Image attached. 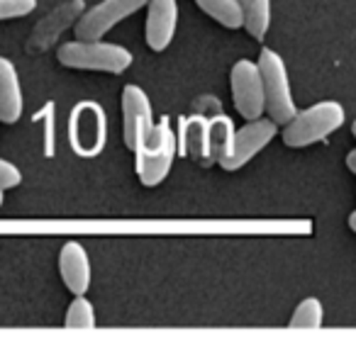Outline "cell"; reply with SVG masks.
<instances>
[{"label": "cell", "instance_id": "3957f363", "mask_svg": "<svg viewBox=\"0 0 356 348\" xmlns=\"http://www.w3.org/2000/svg\"><path fill=\"white\" fill-rule=\"evenodd\" d=\"M137 158V176L147 188L163 183V178L171 173L173 158H176V134L166 119L152 129L147 139L134 151Z\"/></svg>", "mask_w": 356, "mask_h": 348}, {"label": "cell", "instance_id": "603a6c76", "mask_svg": "<svg viewBox=\"0 0 356 348\" xmlns=\"http://www.w3.org/2000/svg\"><path fill=\"white\" fill-rule=\"evenodd\" d=\"M3 202H6V190H0V207H3Z\"/></svg>", "mask_w": 356, "mask_h": 348}, {"label": "cell", "instance_id": "7402d4cb", "mask_svg": "<svg viewBox=\"0 0 356 348\" xmlns=\"http://www.w3.org/2000/svg\"><path fill=\"white\" fill-rule=\"evenodd\" d=\"M349 229H351V231H354V234H356V210H354V212H351V215H349Z\"/></svg>", "mask_w": 356, "mask_h": 348}, {"label": "cell", "instance_id": "5b68a950", "mask_svg": "<svg viewBox=\"0 0 356 348\" xmlns=\"http://www.w3.org/2000/svg\"><path fill=\"white\" fill-rule=\"evenodd\" d=\"M71 149L79 156H98L108 139V119L98 103H79L69 119Z\"/></svg>", "mask_w": 356, "mask_h": 348}, {"label": "cell", "instance_id": "8992f818", "mask_svg": "<svg viewBox=\"0 0 356 348\" xmlns=\"http://www.w3.org/2000/svg\"><path fill=\"white\" fill-rule=\"evenodd\" d=\"M229 88H232L234 108L244 119L264 117V113H266V93H264V78L259 61L239 59L232 66V74H229Z\"/></svg>", "mask_w": 356, "mask_h": 348}, {"label": "cell", "instance_id": "ba28073f", "mask_svg": "<svg viewBox=\"0 0 356 348\" xmlns=\"http://www.w3.org/2000/svg\"><path fill=\"white\" fill-rule=\"evenodd\" d=\"M278 134V122H273L271 117H257L247 119L242 129H237L234 134L232 151L227 154L220 166L225 171H239L242 166H247L257 154H261L266 149V144L273 142V137Z\"/></svg>", "mask_w": 356, "mask_h": 348}, {"label": "cell", "instance_id": "d6986e66", "mask_svg": "<svg viewBox=\"0 0 356 348\" xmlns=\"http://www.w3.org/2000/svg\"><path fill=\"white\" fill-rule=\"evenodd\" d=\"M37 8V0H0V20L25 17Z\"/></svg>", "mask_w": 356, "mask_h": 348}, {"label": "cell", "instance_id": "7c38bea8", "mask_svg": "<svg viewBox=\"0 0 356 348\" xmlns=\"http://www.w3.org/2000/svg\"><path fill=\"white\" fill-rule=\"evenodd\" d=\"M25 98H22V85L17 69L10 59L0 56V122L15 124L22 117Z\"/></svg>", "mask_w": 356, "mask_h": 348}, {"label": "cell", "instance_id": "44dd1931", "mask_svg": "<svg viewBox=\"0 0 356 348\" xmlns=\"http://www.w3.org/2000/svg\"><path fill=\"white\" fill-rule=\"evenodd\" d=\"M346 168L356 176V149H351V151L346 154Z\"/></svg>", "mask_w": 356, "mask_h": 348}, {"label": "cell", "instance_id": "4fadbf2b", "mask_svg": "<svg viewBox=\"0 0 356 348\" xmlns=\"http://www.w3.org/2000/svg\"><path fill=\"white\" fill-rule=\"evenodd\" d=\"M181 144L184 154L200 163H210V119L193 115L184 119L181 127Z\"/></svg>", "mask_w": 356, "mask_h": 348}, {"label": "cell", "instance_id": "9c48e42d", "mask_svg": "<svg viewBox=\"0 0 356 348\" xmlns=\"http://www.w3.org/2000/svg\"><path fill=\"white\" fill-rule=\"evenodd\" d=\"M122 119H124V144L129 151H137V147L152 134L156 127L154 122L152 100L139 85H124L122 90Z\"/></svg>", "mask_w": 356, "mask_h": 348}, {"label": "cell", "instance_id": "52a82bcc", "mask_svg": "<svg viewBox=\"0 0 356 348\" xmlns=\"http://www.w3.org/2000/svg\"><path fill=\"white\" fill-rule=\"evenodd\" d=\"M149 6V0H103L98 6L88 8L76 22V37L83 40H103L115 25L127 20L139 8Z\"/></svg>", "mask_w": 356, "mask_h": 348}, {"label": "cell", "instance_id": "8fae6325", "mask_svg": "<svg viewBox=\"0 0 356 348\" xmlns=\"http://www.w3.org/2000/svg\"><path fill=\"white\" fill-rule=\"evenodd\" d=\"M59 273H61L64 285L74 295L88 292L93 270H90V258H88V251L83 249V244H79V241H66V244L61 246Z\"/></svg>", "mask_w": 356, "mask_h": 348}, {"label": "cell", "instance_id": "ac0fdd59", "mask_svg": "<svg viewBox=\"0 0 356 348\" xmlns=\"http://www.w3.org/2000/svg\"><path fill=\"white\" fill-rule=\"evenodd\" d=\"M66 326L69 329H95V307L86 295H74V302L66 309Z\"/></svg>", "mask_w": 356, "mask_h": 348}, {"label": "cell", "instance_id": "7a4b0ae2", "mask_svg": "<svg viewBox=\"0 0 356 348\" xmlns=\"http://www.w3.org/2000/svg\"><path fill=\"white\" fill-rule=\"evenodd\" d=\"M346 113L337 100H320L305 110H298L296 117L283 124V144L291 149H302L310 144L325 142L332 132L344 124Z\"/></svg>", "mask_w": 356, "mask_h": 348}, {"label": "cell", "instance_id": "e0dca14e", "mask_svg": "<svg viewBox=\"0 0 356 348\" xmlns=\"http://www.w3.org/2000/svg\"><path fill=\"white\" fill-rule=\"evenodd\" d=\"M325 322V309L317 297H305L293 312L288 326L291 329H320Z\"/></svg>", "mask_w": 356, "mask_h": 348}, {"label": "cell", "instance_id": "6da1fadb", "mask_svg": "<svg viewBox=\"0 0 356 348\" xmlns=\"http://www.w3.org/2000/svg\"><path fill=\"white\" fill-rule=\"evenodd\" d=\"M56 56L66 69L105 71V74H124L134 61L127 47L103 40H83V37H76L74 42L61 44Z\"/></svg>", "mask_w": 356, "mask_h": 348}, {"label": "cell", "instance_id": "2e32d148", "mask_svg": "<svg viewBox=\"0 0 356 348\" xmlns=\"http://www.w3.org/2000/svg\"><path fill=\"white\" fill-rule=\"evenodd\" d=\"M244 13V30L261 42L271 27V0H239Z\"/></svg>", "mask_w": 356, "mask_h": 348}, {"label": "cell", "instance_id": "ffe728a7", "mask_svg": "<svg viewBox=\"0 0 356 348\" xmlns=\"http://www.w3.org/2000/svg\"><path fill=\"white\" fill-rule=\"evenodd\" d=\"M22 183V173L15 163L0 158V190H10V188H17Z\"/></svg>", "mask_w": 356, "mask_h": 348}, {"label": "cell", "instance_id": "cb8c5ba5", "mask_svg": "<svg viewBox=\"0 0 356 348\" xmlns=\"http://www.w3.org/2000/svg\"><path fill=\"white\" fill-rule=\"evenodd\" d=\"M351 134H354V139H356V119H354V124H351Z\"/></svg>", "mask_w": 356, "mask_h": 348}, {"label": "cell", "instance_id": "9a60e30c", "mask_svg": "<svg viewBox=\"0 0 356 348\" xmlns=\"http://www.w3.org/2000/svg\"><path fill=\"white\" fill-rule=\"evenodd\" d=\"M198 8L210 15L215 22H220L227 30H239L244 27V13L239 0H195Z\"/></svg>", "mask_w": 356, "mask_h": 348}, {"label": "cell", "instance_id": "277c9868", "mask_svg": "<svg viewBox=\"0 0 356 348\" xmlns=\"http://www.w3.org/2000/svg\"><path fill=\"white\" fill-rule=\"evenodd\" d=\"M259 69H261V78H264L268 117L278 124H288L296 117L298 108H296V100H293L286 61L273 49H261V54H259Z\"/></svg>", "mask_w": 356, "mask_h": 348}, {"label": "cell", "instance_id": "5bb4252c", "mask_svg": "<svg viewBox=\"0 0 356 348\" xmlns=\"http://www.w3.org/2000/svg\"><path fill=\"white\" fill-rule=\"evenodd\" d=\"M234 122L227 115H218L210 119V163H222L234 144Z\"/></svg>", "mask_w": 356, "mask_h": 348}, {"label": "cell", "instance_id": "30bf717a", "mask_svg": "<svg viewBox=\"0 0 356 348\" xmlns=\"http://www.w3.org/2000/svg\"><path fill=\"white\" fill-rule=\"evenodd\" d=\"M178 27V3L176 0H149L147 10V44L152 51H163L173 42Z\"/></svg>", "mask_w": 356, "mask_h": 348}]
</instances>
